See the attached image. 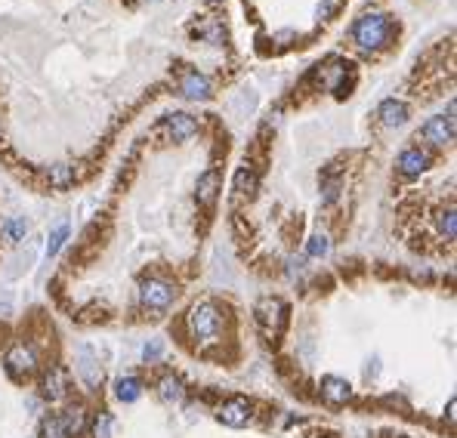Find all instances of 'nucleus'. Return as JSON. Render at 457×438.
Returning <instances> with one entry per match:
<instances>
[{"instance_id":"27","label":"nucleus","mask_w":457,"mask_h":438,"mask_svg":"<svg viewBox=\"0 0 457 438\" xmlns=\"http://www.w3.org/2000/svg\"><path fill=\"white\" fill-rule=\"evenodd\" d=\"M161 352H164V345H161V343H145V345H142V358H145V361H158Z\"/></svg>"},{"instance_id":"5","label":"nucleus","mask_w":457,"mask_h":438,"mask_svg":"<svg viewBox=\"0 0 457 438\" xmlns=\"http://www.w3.org/2000/svg\"><path fill=\"white\" fill-rule=\"evenodd\" d=\"M253 312H257V321L266 327V330L278 333L284 327V312H288V308H284V302L278 300V296H263Z\"/></svg>"},{"instance_id":"11","label":"nucleus","mask_w":457,"mask_h":438,"mask_svg":"<svg viewBox=\"0 0 457 438\" xmlns=\"http://www.w3.org/2000/svg\"><path fill=\"white\" fill-rule=\"evenodd\" d=\"M167 133H170L173 142H185L198 133V121L191 114H185V111H176V114L167 117Z\"/></svg>"},{"instance_id":"16","label":"nucleus","mask_w":457,"mask_h":438,"mask_svg":"<svg viewBox=\"0 0 457 438\" xmlns=\"http://www.w3.org/2000/svg\"><path fill=\"white\" fill-rule=\"evenodd\" d=\"M216 185H220V176H216L213 170H207L201 179H198V201H201V204H213Z\"/></svg>"},{"instance_id":"19","label":"nucleus","mask_w":457,"mask_h":438,"mask_svg":"<svg viewBox=\"0 0 457 438\" xmlns=\"http://www.w3.org/2000/svg\"><path fill=\"white\" fill-rule=\"evenodd\" d=\"M71 179H74V167H68V164H56L49 170V185H56V188H68Z\"/></svg>"},{"instance_id":"23","label":"nucleus","mask_w":457,"mask_h":438,"mask_svg":"<svg viewBox=\"0 0 457 438\" xmlns=\"http://www.w3.org/2000/svg\"><path fill=\"white\" fill-rule=\"evenodd\" d=\"M93 438H111V417L108 413H99L96 423H93Z\"/></svg>"},{"instance_id":"20","label":"nucleus","mask_w":457,"mask_h":438,"mask_svg":"<svg viewBox=\"0 0 457 438\" xmlns=\"http://www.w3.org/2000/svg\"><path fill=\"white\" fill-rule=\"evenodd\" d=\"M62 423H65V432L68 438L80 435V429H84V407H71V411L62 417Z\"/></svg>"},{"instance_id":"4","label":"nucleus","mask_w":457,"mask_h":438,"mask_svg":"<svg viewBox=\"0 0 457 438\" xmlns=\"http://www.w3.org/2000/svg\"><path fill=\"white\" fill-rule=\"evenodd\" d=\"M173 287L167 281H158V278H148V281H142L139 284V300H142V306L145 308H167L173 302Z\"/></svg>"},{"instance_id":"9","label":"nucleus","mask_w":457,"mask_h":438,"mask_svg":"<svg viewBox=\"0 0 457 438\" xmlns=\"http://www.w3.org/2000/svg\"><path fill=\"white\" fill-rule=\"evenodd\" d=\"M426 167H430V154L420 151V148H405V151L399 154V173H401L405 179L420 176Z\"/></svg>"},{"instance_id":"25","label":"nucleus","mask_w":457,"mask_h":438,"mask_svg":"<svg viewBox=\"0 0 457 438\" xmlns=\"http://www.w3.org/2000/svg\"><path fill=\"white\" fill-rule=\"evenodd\" d=\"M438 228H442V234H445L448 241H454V210L442 213V219H438Z\"/></svg>"},{"instance_id":"28","label":"nucleus","mask_w":457,"mask_h":438,"mask_svg":"<svg viewBox=\"0 0 457 438\" xmlns=\"http://www.w3.org/2000/svg\"><path fill=\"white\" fill-rule=\"evenodd\" d=\"M340 3H343V0H321V3H318V16H321V19L333 16V12L340 10Z\"/></svg>"},{"instance_id":"15","label":"nucleus","mask_w":457,"mask_h":438,"mask_svg":"<svg viewBox=\"0 0 457 438\" xmlns=\"http://www.w3.org/2000/svg\"><path fill=\"white\" fill-rule=\"evenodd\" d=\"M115 395H117V401H124V404H133V401L142 395V382L136 380V376H121V380L115 382Z\"/></svg>"},{"instance_id":"17","label":"nucleus","mask_w":457,"mask_h":438,"mask_svg":"<svg viewBox=\"0 0 457 438\" xmlns=\"http://www.w3.org/2000/svg\"><path fill=\"white\" fill-rule=\"evenodd\" d=\"M158 395L164 401H173V404H176V401L185 398V389H183V382H179L176 376H164V380L158 382Z\"/></svg>"},{"instance_id":"24","label":"nucleus","mask_w":457,"mask_h":438,"mask_svg":"<svg viewBox=\"0 0 457 438\" xmlns=\"http://www.w3.org/2000/svg\"><path fill=\"white\" fill-rule=\"evenodd\" d=\"M65 238H68V226H59L53 232V238H49V244H47V253L49 256H56V253H59V247L65 244Z\"/></svg>"},{"instance_id":"18","label":"nucleus","mask_w":457,"mask_h":438,"mask_svg":"<svg viewBox=\"0 0 457 438\" xmlns=\"http://www.w3.org/2000/svg\"><path fill=\"white\" fill-rule=\"evenodd\" d=\"M235 191L238 195H250V191H257V173H253V167H241L238 173H235Z\"/></svg>"},{"instance_id":"3","label":"nucleus","mask_w":457,"mask_h":438,"mask_svg":"<svg viewBox=\"0 0 457 438\" xmlns=\"http://www.w3.org/2000/svg\"><path fill=\"white\" fill-rule=\"evenodd\" d=\"M454 108L448 111V117L445 114H436V117H430V121L420 127V139L423 142H430V145H448L451 139H454Z\"/></svg>"},{"instance_id":"13","label":"nucleus","mask_w":457,"mask_h":438,"mask_svg":"<svg viewBox=\"0 0 457 438\" xmlns=\"http://www.w3.org/2000/svg\"><path fill=\"white\" fill-rule=\"evenodd\" d=\"M78 374H80V380L86 382L90 389H96L99 382H102V367H99V361L93 358V352L86 349H80V355H78Z\"/></svg>"},{"instance_id":"6","label":"nucleus","mask_w":457,"mask_h":438,"mask_svg":"<svg viewBox=\"0 0 457 438\" xmlns=\"http://www.w3.org/2000/svg\"><path fill=\"white\" fill-rule=\"evenodd\" d=\"M220 423L222 426H228V429H241V426H247L250 423V404H247L244 398H232V401H226V404L220 407Z\"/></svg>"},{"instance_id":"26","label":"nucleus","mask_w":457,"mask_h":438,"mask_svg":"<svg viewBox=\"0 0 457 438\" xmlns=\"http://www.w3.org/2000/svg\"><path fill=\"white\" fill-rule=\"evenodd\" d=\"M25 232H28V222H25V219H10V222H6V234H10L12 241H19Z\"/></svg>"},{"instance_id":"8","label":"nucleus","mask_w":457,"mask_h":438,"mask_svg":"<svg viewBox=\"0 0 457 438\" xmlns=\"http://www.w3.org/2000/svg\"><path fill=\"white\" fill-rule=\"evenodd\" d=\"M179 93H183L185 99H210V80L204 77V74H198V71H183V80H179Z\"/></svg>"},{"instance_id":"21","label":"nucleus","mask_w":457,"mask_h":438,"mask_svg":"<svg viewBox=\"0 0 457 438\" xmlns=\"http://www.w3.org/2000/svg\"><path fill=\"white\" fill-rule=\"evenodd\" d=\"M40 435H43V438H68V432H65V423H62V417H49V419H43Z\"/></svg>"},{"instance_id":"2","label":"nucleus","mask_w":457,"mask_h":438,"mask_svg":"<svg viewBox=\"0 0 457 438\" xmlns=\"http://www.w3.org/2000/svg\"><path fill=\"white\" fill-rule=\"evenodd\" d=\"M189 327L191 337L198 339L201 345H216L222 337V315L213 302H198L195 308L189 312Z\"/></svg>"},{"instance_id":"12","label":"nucleus","mask_w":457,"mask_h":438,"mask_svg":"<svg viewBox=\"0 0 457 438\" xmlns=\"http://www.w3.org/2000/svg\"><path fill=\"white\" fill-rule=\"evenodd\" d=\"M377 117H380L383 127H401L408 121V105L401 99H383L377 105Z\"/></svg>"},{"instance_id":"7","label":"nucleus","mask_w":457,"mask_h":438,"mask_svg":"<svg viewBox=\"0 0 457 438\" xmlns=\"http://www.w3.org/2000/svg\"><path fill=\"white\" fill-rule=\"evenodd\" d=\"M34 352L28 349V345H12L10 352H6V370H10L12 376H28L31 370H34Z\"/></svg>"},{"instance_id":"29","label":"nucleus","mask_w":457,"mask_h":438,"mask_svg":"<svg viewBox=\"0 0 457 438\" xmlns=\"http://www.w3.org/2000/svg\"><path fill=\"white\" fill-rule=\"evenodd\" d=\"M207 3H220V0H207Z\"/></svg>"},{"instance_id":"10","label":"nucleus","mask_w":457,"mask_h":438,"mask_svg":"<svg viewBox=\"0 0 457 438\" xmlns=\"http://www.w3.org/2000/svg\"><path fill=\"white\" fill-rule=\"evenodd\" d=\"M321 398L331 401V404H346L352 398V386L343 376H321Z\"/></svg>"},{"instance_id":"22","label":"nucleus","mask_w":457,"mask_h":438,"mask_svg":"<svg viewBox=\"0 0 457 438\" xmlns=\"http://www.w3.org/2000/svg\"><path fill=\"white\" fill-rule=\"evenodd\" d=\"M327 247H331V244H327L325 234H312V238H309V244H306V253H309V256H325Z\"/></svg>"},{"instance_id":"1","label":"nucleus","mask_w":457,"mask_h":438,"mask_svg":"<svg viewBox=\"0 0 457 438\" xmlns=\"http://www.w3.org/2000/svg\"><path fill=\"white\" fill-rule=\"evenodd\" d=\"M349 37L358 49H364V53L386 49L389 40H392V19L383 16V12H364L362 19H355Z\"/></svg>"},{"instance_id":"14","label":"nucleus","mask_w":457,"mask_h":438,"mask_svg":"<svg viewBox=\"0 0 457 438\" xmlns=\"http://www.w3.org/2000/svg\"><path fill=\"white\" fill-rule=\"evenodd\" d=\"M68 395V376L62 367H53L43 376V398L47 401H62Z\"/></svg>"}]
</instances>
